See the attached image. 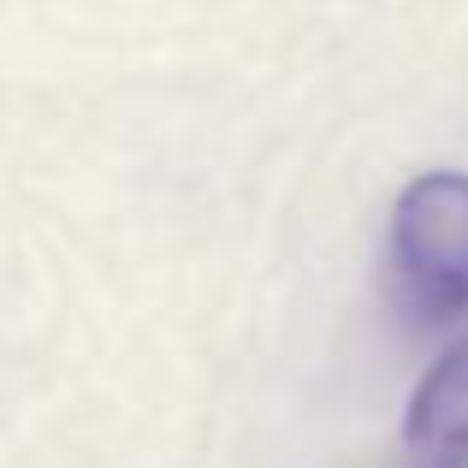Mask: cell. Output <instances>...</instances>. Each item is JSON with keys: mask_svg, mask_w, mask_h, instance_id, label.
Here are the masks:
<instances>
[{"mask_svg": "<svg viewBox=\"0 0 468 468\" xmlns=\"http://www.w3.org/2000/svg\"><path fill=\"white\" fill-rule=\"evenodd\" d=\"M391 285L415 320L468 314V172H427L391 207Z\"/></svg>", "mask_w": 468, "mask_h": 468, "instance_id": "obj_1", "label": "cell"}, {"mask_svg": "<svg viewBox=\"0 0 468 468\" xmlns=\"http://www.w3.org/2000/svg\"><path fill=\"white\" fill-rule=\"evenodd\" d=\"M403 439L421 468H468V338L451 344L415 386Z\"/></svg>", "mask_w": 468, "mask_h": 468, "instance_id": "obj_2", "label": "cell"}]
</instances>
